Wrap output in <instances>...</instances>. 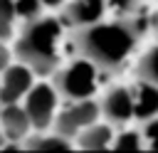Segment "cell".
<instances>
[{
    "instance_id": "1",
    "label": "cell",
    "mask_w": 158,
    "mask_h": 153,
    "mask_svg": "<svg viewBox=\"0 0 158 153\" xmlns=\"http://www.w3.org/2000/svg\"><path fill=\"white\" fill-rule=\"evenodd\" d=\"M69 42L79 57L101 74L118 72L143 39V25L133 17H99L96 22L69 27Z\"/></svg>"
},
{
    "instance_id": "2",
    "label": "cell",
    "mask_w": 158,
    "mask_h": 153,
    "mask_svg": "<svg viewBox=\"0 0 158 153\" xmlns=\"http://www.w3.org/2000/svg\"><path fill=\"white\" fill-rule=\"evenodd\" d=\"M67 25L59 15H37L17 25L12 35V59L35 72V76H49L62 64V42Z\"/></svg>"
},
{
    "instance_id": "3",
    "label": "cell",
    "mask_w": 158,
    "mask_h": 153,
    "mask_svg": "<svg viewBox=\"0 0 158 153\" xmlns=\"http://www.w3.org/2000/svg\"><path fill=\"white\" fill-rule=\"evenodd\" d=\"M99 76H101V72L91 62H86L84 57L77 54V59H72L67 64H59L49 74V84L54 86L59 101H69V99L96 96Z\"/></svg>"
},
{
    "instance_id": "4",
    "label": "cell",
    "mask_w": 158,
    "mask_h": 153,
    "mask_svg": "<svg viewBox=\"0 0 158 153\" xmlns=\"http://www.w3.org/2000/svg\"><path fill=\"white\" fill-rule=\"evenodd\" d=\"M99 96H84V99H69V101H59L54 118H52V131L64 136V138H74L84 126L99 121Z\"/></svg>"
},
{
    "instance_id": "5",
    "label": "cell",
    "mask_w": 158,
    "mask_h": 153,
    "mask_svg": "<svg viewBox=\"0 0 158 153\" xmlns=\"http://www.w3.org/2000/svg\"><path fill=\"white\" fill-rule=\"evenodd\" d=\"M20 104L30 118L32 131H47L52 126L54 111L59 106V96L49 81H32V86L25 91Z\"/></svg>"
},
{
    "instance_id": "6",
    "label": "cell",
    "mask_w": 158,
    "mask_h": 153,
    "mask_svg": "<svg viewBox=\"0 0 158 153\" xmlns=\"http://www.w3.org/2000/svg\"><path fill=\"white\" fill-rule=\"evenodd\" d=\"M99 114H101V118L109 121L114 128L136 123L131 86H126V84H114V86H109V89L101 94V99H99Z\"/></svg>"
},
{
    "instance_id": "7",
    "label": "cell",
    "mask_w": 158,
    "mask_h": 153,
    "mask_svg": "<svg viewBox=\"0 0 158 153\" xmlns=\"http://www.w3.org/2000/svg\"><path fill=\"white\" fill-rule=\"evenodd\" d=\"M32 81H35V72L12 59L0 72V104L20 101L25 96V91L32 86Z\"/></svg>"
},
{
    "instance_id": "8",
    "label": "cell",
    "mask_w": 158,
    "mask_h": 153,
    "mask_svg": "<svg viewBox=\"0 0 158 153\" xmlns=\"http://www.w3.org/2000/svg\"><path fill=\"white\" fill-rule=\"evenodd\" d=\"M0 133L10 143H22L27 133H32L30 118L22 109L20 101L12 104H0Z\"/></svg>"
},
{
    "instance_id": "9",
    "label": "cell",
    "mask_w": 158,
    "mask_h": 153,
    "mask_svg": "<svg viewBox=\"0 0 158 153\" xmlns=\"http://www.w3.org/2000/svg\"><path fill=\"white\" fill-rule=\"evenodd\" d=\"M106 15V2L104 0H64L59 7V17L64 20L67 27H79L96 22L99 17Z\"/></svg>"
},
{
    "instance_id": "10",
    "label": "cell",
    "mask_w": 158,
    "mask_h": 153,
    "mask_svg": "<svg viewBox=\"0 0 158 153\" xmlns=\"http://www.w3.org/2000/svg\"><path fill=\"white\" fill-rule=\"evenodd\" d=\"M114 126L104 118L84 126L74 138H72V146L74 148H81V151H106L111 148V141H114Z\"/></svg>"
},
{
    "instance_id": "11",
    "label": "cell",
    "mask_w": 158,
    "mask_h": 153,
    "mask_svg": "<svg viewBox=\"0 0 158 153\" xmlns=\"http://www.w3.org/2000/svg\"><path fill=\"white\" fill-rule=\"evenodd\" d=\"M131 96H133V116H136V123H141L143 118L158 114V86L143 81V79H136L131 84Z\"/></svg>"
},
{
    "instance_id": "12",
    "label": "cell",
    "mask_w": 158,
    "mask_h": 153,
    "mask_svg": "<svg viewBox=\"0 0 158 153\" xmlns=\"http://www.w3.org/2000/svg\"><path fill=\"white\" fill-rule=\"evenodd\" d=\"M20 148H25V151H69L74 146H72L69 138H64V136L54 133L52 128H47V131H32V133H27L25 141L20 143Z\"/></svg>"
},
{
    "instance_id": "13",
    "label": "cell",
    "mask_w": 158,
    "mask_h": 153,
    "mask_svg": "<svg viewBox=\"0 0 158 153\" xmlns=\"http://www.w3.org/2000/svg\"><path fill=\"white\" fill-rule=\"evenodd\" d=\"M143 146H146V141H143V133H141L138 123L118 126L114 131V141H111L114 151H141Z\"/></svg>"
},
{
    "instance_id": "14",
    "label": "cell",
    "mask_w": 158,
    "mask_h": 153,
    "mask_svg": "<svg viewBox=\"0 0 158 153\" xmlns=\"http://www.w3.org/2000/svg\"><path fill=\"white\" fill-rule=\"evenodd\" d=\"M133 74H136V79H143V81L158 86V42H156L153 47H148V49L138 57Z\"/></svg>"
},
{
    "instance_id": "15",
    "label": "cell",
    "mask_w": 158,
    "mask_h": 153,
    "mask_svg": "<svg viewBox=\"0 0 158 153\" xmlns=\"http://www.w3.org/2000/svg\"><path fill=\"white\" fill-rule=\"evenodd\" d=\"M17 30V17L12 0H0V42H10Z\"/></svg>"
},
{
    "instance_id": "16",
    "label": "cell",
    "mask_w": 158,
    "mask_h": 153,
    "mask_svg": "<svg viewBox=\"0 0 158 153\" xmlns=\"http://www.w3.org/2000/svg\"><path fill=\"white\" fill-rule=\"evenodd\" d=\"M12 7H15L17 25H22V22H27V20H35L37 15L44 12L42 0H12Z\"/></svg>"
},
{
    "instance_id": "17",
    "label": "cell",
    "mask_w": 158,
    "mask_h": 153,
    "mask_svg": "<svg viewBox=\"0 0 158 153\" xmlns=\"http://www.w3.org/2000/svg\"><path fill=\"white\" fill-rule=\"evenodd\" d=\"M10 62H12V52H10V47H5V42H0V72H2Z\"/></svg>"
},
{
    "instance_id": "18",
    "label": "cell",
    "mask_w": 158,
    "mask_h": 153,
    "mask_svg": "<svg viewBox=\"0 0 158 153\" xmlns=\"http://www.w3.org/2000/svg\"><path fill=\"white\" fill-rule=\"evenodd\" d=\"M42 5H44V10H59L64 5V0H42Z\"/></svg>"
},
{
    "instance_id": "19",
    "label": "cell",
    "mask_w": 158,
    "mask_h": 153,
    "mask_svg": "<svg viewBox=\"0 0 158 153\" xmlns=\"http://www.w3.org/2000/svg\"><path fill=\"white\" fill-rule=\"evenodd\" d=\"M151 27H153V37H156V42H158V15L153 17V22H151Z\"/></svg>"
},
{
    "instance_id": "20",
    "label": "cell",
    "mask_w": 158,
    "mask_h": 153,
    "mask_svg": "<svg viewBox=\"0 0 158 153\" xmlns=\"http://www.w3.org/2000/svg\"><path fill=\"white\" fill-rule=\"evenodd\" d=\"M146 148H148V151H158V138H156V141H148Z\"/></svg>"
}]
</instances>
